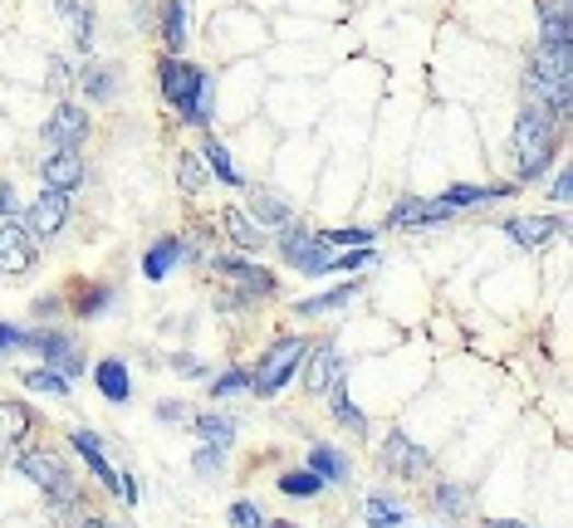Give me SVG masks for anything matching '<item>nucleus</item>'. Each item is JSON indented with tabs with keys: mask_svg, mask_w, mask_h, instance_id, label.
<instances>
[{
	"mask_svg": "<svg viewBox=\"0 0 573 528\" xmlns=\"http://www.w3.org/2000/svg\"><path fill=\"white\" fill-rule=\"evenodd\" d=\"M158 79H162V99L176 108V118L192 123V128H206V123H211L216 83H211V73H206L202 65H186V59L167 55L158 65Z\"/></svg>",
	"mask_w": 573,
	"mask_h": 528,
	"instance_id": "obj_1",
	"label": "nucleus"
},
{
	"mask_svg": "<svg viewBox=\"0 0 573 528\" xmlns=\"http://www.w3.org/2000/svg\"><path fill=\"white\" fill-rule=\"evenodd\" d=\"M554 147H559V128L539 103H525L515 118V157H519V182H539L554 162Z\"/></svg>",
	"mask_w": 573,
	"mask_h": 528,
	"instance_id": "obj_2",
	"label": "nucleus"
},
{
	"mask_svg": "<svg viewBox=\"0 0 573 528\" xmlns=\"http://www.w3.org/2000/svg\"><path fill=\"white\" fill-rule=\"evenodd\" d=\"M305 357H309V337H279V343L260 357L255 377H250V392H255V397H279L299 377Z\"/></svg>",
	"mask_w": 573,
	"mask_h": 528,
	"instance_id": "obj_3",
	"label": "nucleus"
},
{
	"mask_svg": "<svg viewBox=\"0 0 573 528\" xmlns=\"http://www.w3.org/2000/svg\"><path fill=\"white\" fill-rule=\"evenodd\" d=\"M15 470L25 474L30 484H39L55 504H75V480H69V464L59 456H49V450H25V456L15 460Z\"/></svg>",
	"mask_w": 573,
	"mask_h": 528,
	"instance_id": "obj_4",
	"label": "nucleus"
},
{
	"mask_svg": "<svg viewBox=\"0 0 573 528\" xmlns=\"http://www.w3.org/2000/svg\"><path fill=\"white\" fill-rule=\"evenodd\" d=\"M279 255H285V264H295L299 274H329L333 250L324 245V236L289 220V226H279Z\"/></svg>",
	"mask_w": 573,
	"mask_h": 528,
	"instance_id": "obj_5",
	"label": "nucleus"
},
{
	"mask_svg": "<svg viewBox=\"0 0 573 528\" xmlns=\"http://www.w3.org/2000/svg\"><path fill=\"white\" fill-rule=\"evenodd\" d=\"M69 216H75V200H69L65 192H39L35 200H30V210H25L30 240H55L59 230L69 226Z\"/></svg>",
	"mask_w": 573,
	"mask_h": 528,
	"instance_id": "obj_6",
	"label": "nucleus"
},
{
	"mask_svg": "<svg viewBox=\"0 0 573 528\" xmlns=\"http://www.w3.org/2000/svg\"><path fill=\"white\" fill-rule=\"evenodd\" d=\"M83 137H89V113H83L75 99H59L45 123V142L55 147V152H79Z\"/></svg>",
	"mask_w": 573,
	"mask_h": 528,
	"instance_id": "obj_7",
	"label": "nucleus"
},
{
	"mask_svg": "<svg viewBox=\"0 0 573 528\" xmlns=\"http://www.w3.org/2000/svg\"><path fill=\"white\" fill-rule=\"evenodd\" d=\"M39 264V250L30 240V230L20 220H5L0 226V279H15V274H30Z\"/></svg>",
	"mask_w": 573,
	"mask_h": 528,
	"instance_id": "obj_8",
	"label": "nucleus"
},
{
	"mask_svg": "<svg viewBox=\"0 0 573 528\" xmlns=\"http://www.w3.org/2000/svg\"><path fill=\"white\" fill-rule=\"evenodd\" d=\"M339 377H348V363H343V353L329 343V337H319V343H309V357H305V392L324 397Z\"/></svg>",
	"mask_w": 573,
	"mask_h": 528,
	"instance_id": "obj_9",
	"label": "nucleus"
},
{
	"mask_svg": "<svg viewBox=\"0 0 573 528\" xmlns=\"http://www.w3.org/2000/svg\"><path fill=\"white\" fill-rule=\"evenodd\" d=\"M382 470L402 474V480H422L432 470V456H426V446L408 440V431H388V440H382Z\"/></svg>",
	"mask_w": 573,
	"mask_h": 528,
	"instance_id": "obj_10",
	"label": "nucleus"
},
{
	"mask_svg": "<svg viewBox=\"0 0 573 528\" xmlns=\"http://www.w3.org/2000/svg\"><path fill=\"white\" fill-rule=\"evenodd\" d=\"M25 347H35V353L45 357L55 372H65L69 382L83 372V353H79V343L69 333H55V329H49V333H25Z\"/></svg>",
	"mask_w": 573,
	"mask_h": 528,
	"instance_id": "obj_11",
	"label": "nucleus"
},
{
	"mask_svg": "<svg viewBox=\"0 0 573 528\" xmlns=\"http://www.w3.org/2000/svg\"><path fill=\"white\" fill-rule=\"evenodd\" d=\"M446 220H451V206H442V200L402 196L398 206L388 210V220H382V226H392V230H422V226H446Z\"/></svg>",
	"mask_w": 573,
	"mask_h": 528,
	"instance_id": "obj_12",
	"label": "nucleus"
},
{
	"mask_svg": "<svg viewBox=\"0 0 573 528\" xmlns=\"http://www.w3.org/2000/svg\"><path fill=\"white\" fill-rule=\"evenodd\" d=\"M500 230H505L519 250H539V245H549V240L564 230V220H559V216H509V220H500Z\"/></svg>",
	"mask_w": 573,
	"mask_h": 528,
	"instance_id": "obj_13",
	"label": "nucleus"
},
{
	"mask_svg": "<svg viewBox=\"0 0 573 528\" xmlns=\"http://www.w3.org/2000/svg\"><path fill=\"white\" fill-rule=\"evenodd\" d=\"M39 176H45V192L75 196V186L83 182V157L79 152H49L45 162H39Z\"/></svg>",
	"mask_w": 573,
	"mask_h": 528,
	"instance_id": "obj_14",
	"label": "nucleus"
},
{
	"mask_svg": "<svg viewBox=\"0 0 573 528\" xmlns=\"http://www.w3.org/2000/svg\"><path fill=\"white\" fill-rule=\"evenodd\" d=\"M69 446L79 450V456H83V464H89V470L99 474V480L108 484L113 494H123V474L108 464V450H103V440L93 436V431H75V436H69Z\"/></svg>",
	"mask_w": 573,
	"mask_h": 528,
	"instance_id": "obj_15",
	"label": "nucleus"
},
{
	"mask_svg": "<svg viewBox=\"0 0 573 528\" xmlns=\"http://www.w3.org/2000/svg\"><path fill=\"white\" fill-rule=\"evenodd\" d=\"M255 226H265V230H279V226H289L295 220V210H289V200L285 196H275V192H265V186H250V210H245Z\"/></svg>",
	"mask_w": 573,
	"mask_h": 528,
	"instance_id": "obj_16",
	"label": "nucleus"
},
{
	"mask_svg": "<svg viewBox=\"0 0 573 528\" xmlns=\"http://www.w3.org/2000/svg\"><path fill=\"white\" fill-rule=\"evenodd\" d=\"M211 269L226 274V279H241L245 294H275V274H270V269H255V264H245L241 255H216Z\"/></svg>",
	"mask_w": 573,
	"mask_h": 528,
	"instance_id": "obj_17",
	"label": "nucleus"
},
{
	"mask_svg": "<svg viewBox=\"0 0 573 528\" xmlns=\"http://www.w3.org/2000/svg\"><path fill=\"white\" fill-rule=\"evenodd\" d=\"M539 45H573L569 0H539Z\"/></svg>",
	"mask_w": 573,
	"mask_h": 528,
	"instance_id": "obj_18",
	"label": "nucleus"
},
{
	"mask_svg": "<svg viewBox=\"0 0 573 528\" xmlns=\"http://www.w3.org/2000/svg\"><path fill=\"white\" fill-rule=\"evenodd\" d=\"M35 411L25 406V401H0V450H15L20 440L30 436V426H35Z\"/></svg>",
	"mask_w": 573,
	"mask_h": 528,
	"instance_id": "obj_19",
	"label": "nucleus"
},
{
	"mask_svg": "<svg viewBox=\"0 0 573 528\" xmlns=\"http://www.w3.org/2000/svg\"><path fill=\"white\" fill-rule=\"evenodd\" d=\"M529 69H535L539 79H554V83H569L573 89V45H539Z\"/></svg>",
	"mask_w": 573,
	"mask_h": 528,
	"instance_id": "obj_20",
	"label": "nucleus"
},
{
	"mask_svg": "<svg viewBox=\"0 0 573 528\" xmlns=\"http://www.w3.org/2000/svg\"><path fill=\"white\" fill-rule=\"evenodd\" d=\"M93 382H99V392L113 401V406H123V401L133 397V382H128V363L123 357H103L99 367H93Z\"/></svg>",
	"mask_w": 573,
	"mask_h": 528,
	"instance_id": "obj_21",
	"label": "nucleus"
},
{
	"mask_svg": "<svg viewBox=\"0 0 573 528\" xmlns=\"http://www.w3.org/2000/svg\"><path fill=\"white\" fill-rule=\"evenodd\" d=\"M515 192H519V186H505V182H500V186H446L436 200L451 206V210H466V206H485V200H505Z\"/></svg>",
	"mask_w": 573,
	"mask_h": 528,
	"instance_id": "obj_22",
	"label": "nucleus"
},
{
	"mask_svg": "<svg viewBox=\"0 0 573 528\" xmlns=\"http://www.w3.org/2000/svg\"><path fill=\"white\" fill-rule=\"evenodd\" d=\"M182 255H186V240L182 236L152 240V250H142V274H148V279H167V269H172Z\"/></svg>",
	"mask_w": 573,
	"mask_h": 528,
	"instance_id": "obj_23",
	"label": "nucleus"
},
{
	"mask_svg": "<svg viewBox=\"0 0 573 528\" xmlns=\"http://www.w3.org/2000/svg\"><path fill=\"white\" fill-rule=\"evenodd\" d=\"M192 10H186V0H167L162 5V45L167 55H182L186 49V35H192Z\"/></svg>",
	"mask_w": 573,
	"mask_h": 528,
	"instance_id": "obj_24",
	"label": "nucleus"
},
{
	"mask_svg": "<svg viewBox=\"0 0 573 528\" xmlns=\"http://www.w3.org/2000/svg\"><path fill=\"white\" fill-rule=\"evenodd\" d=\"M305 464H309V470H314L324 484H348V480H353L348 456H343V450H333V446H314Z\"/></svg>",
	"mask_w": 573,
	"mask_h": 528,
	"instance_id": "obj_25",
	"label": "nucleus"
},
{
	"mask_svg": "<svg viewBox=\"0 0 573 528\" xmlns=\"http://www.w3.org/2000/svg\"><path fill=\"white\" fill-rule=\"evenodd\" d=\"M324 397H329L333 416H339V426H348L353 436H368V416H363V411H358V406H353V401H348V377H339V382H333Z\"/></svg>",
	"mask_w": 573,
	"mask_h": 528,
	"instance_id": "obj_26",
	"label": "nucleus"
},
{
	"mask_svg": "<svg viewBox=\"0 0 573 528\" xmlns=\"http://www.w3.org/2000/svg\"><path fill=\"white\" fill-rule=\"evenodd\" d=\"M432 509L442 514V519H451V524L471 519V490H461V484H436V490H432Z\"/></svg>",
	"mask_w": 573,
	"mask_h": 528,
	"instance_id": "obj_27",
	"label": "nucleus"
},
{
	"mask_svg": "<svg viewBox=\"0 0 573 528\" xmlns=\"http://www.w3.org/2000/svg\"><path fill=\"white\" fill-rule=\"evenodd\" d=\"M221 226H226V236H231L241 250H265V230H255V220H250L241 206H226Z\"/></svg>",
	"mask_w": 573,
	"mask_h": 528,
	"instance_id": "obj_28",
	"label": "nucleus"
},
{
	"mask_svg": "<svg viewBox=\"0 0 573 528\" xmlns=\"http://www.w3.org/2000/svg\"><path fill=\"white\" fill-rule=\"evenodd\" d=\"M192 426H196V436H202L206 446H216V450H231L236 446V421L231 416H216V411H206V416H196Z\"/></svg>",
	"mask_w": 573,
	"mask_h": 528,
	"instance_id": "obj_29",
	"label": "nucleus"
},
{
	"mask_svg": "<svg viewBox=\"0 0 573 528\" xmlns=\"http://www.w3.org/2000/svg\"><path fill=\"white\" fill-rule=\"evenodd\" d=\"M59 15L69 20V30H75L79 49H93V5L89 0H55Z\"/></svg>",
	"mask_w": 573,
	"mask_h": 528,
	"instance_id": "obj_30",
	"label": "nucleus"
},
{
	"mask_svg": "<svg viewBox=\"0 0 573 528\" xmlns=\"http://www.w3.org/2000/svg\"><path fill=\"white\" fill-rule=\"evenodd\" d=\"M358 294V284H339V289H329V294H314V299H299L295 303V313L299 319H314V313H333V309H343V303Z\"/></svg>",
	"mask_w": 573,
	"mask_h": 528,
	"instance_id": "obj_31",
	"label": "nucleus"
},
{
	"mask_svg": "<svg viewBox=\"0 0 573 528\" xmlns=\"http://www.w3.org/2000/svg\"><path fill=\"white\" fill-rule=\"evenodd\" d=\"M368 519L373 528H402L408 524V509H402V500H392V494H368Z\"/></svg>",
	"mask_w": 573,
	"mask_h": 528,
	"instance_id": "obj_32",
	"label": "nucleus"
},
{
	"mask_svg": "<svg viewBox=\"0 0 573 528\" xmlns=\"http://www.w3.org/2000/svg\"><path fill=\"white\" fill-rule=\"evenodd\" d=\"M20 382H25L30 392H45V397H69L75 392V382H69L65 372H55V367H30Z\"/></svg>",
	"mask_w": 573,
	"mask_h": 528,
	"instance_id": "obj_33",
	"label": "nucleus"
},
{
	"mask_svg": "<svg viewBox=\"0 0 573 528\" xmlns=\"http://www.w3.org/2000/svg\"><path fill=\"white\" fill-rule=\"evenodd\" d=\"M319 490H324V480H319L309 464H305V470H285V474H279V494H289V500H314Z\"/></svg>",
	"mask_w": 573,
	"mask_h": 528,
	"instance_id": "obj_34",
	"label": "nucleus"
},
{
	"mask_svg": "<svg viewBox=\"0 0 573 528\" xmlns=\"http://www.w3.org/2000/svg\"><path fill=\"white\" fill-rule=\"evenodd\" d=\"M83 93H89L93 103H108L113 93H118V73H113L108 65H89L83 69Z\"/></svg>",
	"mask_w": 573,
	"mask_h": 528,
	"instance_id": "obj_35",
	"label": "nucleus"
},
{
	"mask_svg": "<svg viewBox=\"0 0 573 528\" xmlns=\"http://www.w3.org/2000/svg\"><path fill=\"white\" fill-rule=\"evenodd\" d=\"M202 162H206V172H216L226 186H241V172L231 167V152H226L221 142H211V137H206V142H202Z\"/></svg>",
	"mask_w": 573,
	"mask_h": 528,
	"instance_id": "obj_36",
	"label": "nucleus"
},
{
	"mask_svg": "<svg viewBox=\"0 0 573 528\" xmlns=\"http://www.w3.org/2000/svg\"><path fill=\"white\" fill-rule=\"evenodd\" d=\"M378 230L373 226H343V230H324V245L329 250H358V245H373Z\"/></svg>",
	"mask_w": 573,
	"mask_h": 528,
	"instance_id": "obj_37",
	"label": "nucleus"
},
{
	"mask_svg": "<svg viewBox=\"0 0 573 528\" xmlns=\"http://www.w3.org/2000/svg\"><path fill=\"white\" fill-rule=\"evenodd\" d=\"M206 162H202V152H182L176 157V182H182V192H202L206 186Z\"/></svg>",
	"mask_w": 573,
	"mask_h": 528,
	"instance_id": "obj_38",
	"label": "nucleus"
},
{
	"mask_svg": "<svg viewBox=\"0 0 573 528\" xmlns=\"http://www.w3.org/2000/svg\"><path fill=\"white\" fill-rule=\"evenodd\" d=\"M363 264H373V245H358V250H343V255L329 260V274H358Z\"/></svg>",
	"mask_w": 573,
	"mask_h": 528,
	"instance_id": "obj_39",
	"label": "nucleus"
},
{
	"mask_svg": "<svg viewBox=\"0 0 573 528\" xmlns=\"http://www.w3.org/2000/svg\"><path fill=\"white\" fill-rule=\"evenodd\" d=\"M245 387H250V372H241V367H226V372L211 382V397H236V392H245Z\"/></svg>",
	"mask_w": 573,
	"mask_h": 528,
	"instance_id": "obj_40",
	"label": "nucleus"
},
{
	"mask_svg": "<svg viewBox=\"0 0 573 528\" xmlns=\"http://www.w3.org/2000/svg\"><path fill=\"white\" fill-rule=\"evenodd\" d=\"M231 524L236 528H265V509H260V504H250V500H236L231 504Z\"/></svg>",
	"mask_w": 573,
	"mask_h": 528,
	"instance_id": "obj_41",
	"label": "nucleus"
},
{
	"mask_svg": "<svg viewBox=\"0 0 573 528\" xmlns=\"http://www.w3.org/2000/svg\"><path fill=\"white\" fill-rule=\"evenodd\" d=\"M221 456H226V450H216V446H202V450H196V456H192V470L211 480V474L221 470Z\"/></svg>",
	"mask_w": 573,
	"mask_h": 528,
	"instance_id": "obj_42",
	"label": "nucleus"
},
{
	"mask_svg": "<svg viewBox=\"0 0 573 528\" xmlns=\"http://www.w3.org/2000/svg\"><path fill=\"white\" fill-rule=\"evenodd\" d=\"M103 303H108V289H83V299L75 303V309H79V319H99Z\"/></svg>",
	"mask_w": 573,
	"mask_h": 528,
	"instance_id": "obj_43",
	"label": "nucleus"
},
{
	"mask_svg": "<svg viewBox=\"0 0 573 528\" xmlns=\"http://www.w3.org/2000/svg\"><path fill=\"white\" fill-rule=\"evenodd\" d=\"M65 83H75V69L65 65V59H49V89L65 99Z\"/></svg>",
	"mask_w": 573,
	"mask_h": 528,
	"instance_id": "obj_44",
	"label": "nucleus"
},
{
	"mask_svg": "<svg viewBox=\"0 0 573 528\" xmlns=\"http://www.w3.org/2000/svg\"><path fill=\"white\" fill-rule=\"evenodd\" d=\"M15 347H25V333H20L15 323H0V357H10Z\"/></svg>",
	"mask_w": 573,
	"mask_h": 528,
	"instance_id": "obj_45",
	"label": "nucleus"
},
{
	"mask_svg": "<svg viewBox=\"0 0 573 528\" xmlns=\"http://www.w3.org/2000/svg\"><path fill=\"white\" fill-rule=\"evenodd\" d=\"M172 367H176L182 377H202V372H206L202 357H186V353H176V357H172Z\"/></svg>",
	"mask_w": 573,
	"mask_h": 528,
	"instance_id": "obj_46",
	"label": "nucleus"
},
{
	"mask_svg": "<svg viewBox=\"0 0 573 528\" xmlns=\"http://www.w3.org/2000/svg\"><path fill=\"white\" fill-rule=\"evenodd\" d=\"M15 210H20V196H15V186H0V216H15Z\"/></svg>",
	"mask_w": 573,
	"mask_h": 528,
	"instance_id": "obj_47",
	"label": "nucleus"
},
{
	"mask_svg": "<svg viewBox=\"0 0 573 528\" xmlns=\"http://www.w3.org/2000/svg\"><path fill=\"white\" fill-rule=\"evenodd\" d=\"M573 196V182H569V172H559V182H554V200L564 206V200Z\"/></svg>",
	"mask_w": 573,
	"mask_h": 528,
	"instance_id": "obj_48",
	"label": "nucleus"
},
{
	"mask_svg": "<svg viewBox=\"0 0 573 528\" xmlns=\"http://www.w3.org/2000/svg\"><path fill=\"white\" fill-rule=\"evenodd\" d=\"M158 416H162V421H176V416H182V401H162Z\"/></svg>",
	"mask_w": 573,
	"mask_h": 528,
	"instance_id": "obj_49",
	"label": "nucleus"
},
{
	"mask_svg": "<svg viewBox=\"0 0 573 528\" xmlns=\"http://www.w3.org/2000/svg\"><path fill=\"white\" fill-rule=\"evenodd\" d=\"M485 528H529V524H519V519H491Z\"/></svg>",
	"mask_w": 573,
	"mask_h": 528,
	"instance_id": "obj_50",
	"label": "nucleus"
},
{
	"mask_svg": "<svg viewBox=\"0 0 573 528\" xmlns=\"http://www.w3.org/2000/svg\"><path fill=\"white\" fill-rule=\"evenodd\" d=\"M83 528H118V524H103V519H83Z\"/></svg>",
	"mask_w": 573,
	"mask_h": 528,
	"instance_id": "obj_51",
	"label": "nucleus"
},
{
	"mask_svg": "<svg viewBox=\"0 0 573 528\" xmlns=\"http://www.w3.org/2000/svg\"><path fill=\"white\" fill-rule=\"evenodd\" d=\"M265 528H295V524H285V519H265Z\"/></svg>",
	"mask_w": 573,
	"mask_h": 528,
	"instance_id": "obj_52",
	"label": "nucleus"
}]
</instances>
